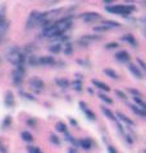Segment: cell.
Masks as SVG:
<instances>
[{
    "label": "cell",
    "instance_id": "cb8c5ba5",
    "mask_svg": "<svg viewBox=\"0 0 146 153\" xmlns=\"http://www.w3.org/2000/svg\"><path fill=\"white\" fill-rule=\"evenodd\" d=\"M135 102H136V103H138V105H141V108H144V110L146 108L145 103H144L142 101H141V98H140V97H135Z\"/></svg>",
    "mask_w": 146,
    "mask_h": 153
},
{
    "label": "cell",
    "instance_id": "5bb4252c",
    "mask_svg": "<svg viewBox=\"0 0 146 153\" xmlns=\"http://www.w3.org/2000/svg\"><path fill=\"white\" fill-rule=\"evenodd\" d=\"M22 139L23 140H26V142H32L33 140V137H32V134L31 133H28V131H22Z\"/></svg>",
    "mask_w": 146,
    "mask_h": 153
},
{
    "label": "cell",
    "instance_id": "d4e9b609",
    "mask_svg": "<svg viewBox=\"0 0 146 153\" xmlns=\"http://www.w3.org/2000/svg\"><path fill=\"white\" fill-rule=\"evenodd\" d=\"M73 88L77 89V91H81V89H82V88H81V82H80V80H76V82L73 83Z\"/></svg>",
    "mask_w": 146,
    "mask_h": 153
},
{
    "label": "cell",
    "instance_id": "d6a6232c",
    "mask_svg": "<svg viewBox=\"0 0 146 153\" xmlns=\"http://www.w3.org/2000/svg\"><path fill=\"white\" fill-rule=\"evenodd\" d=\"M108 149H109V153H117L115 148H114V147H111V146H109V147H108Z\"/></svg>",
    "mask_w": 146,
    "mask_h": 153
},
{
    "label": "cell",
    "instance_id": "7402d4cb",
    "mask_svg": "<svg viewBox=\"0 0 146 153\" xmlns=\"http://www.w3.org/2000/svg\"><path fill=\"white\" fill-rule=\"evenodd\" d=\"M60 50H62V47H60V45H59V44L53 45V46L50 47V51H51V52H55V54H56V52H59Z\"/></svg>",
    "mask_w": 146,
    "mask_h": 153
},
{
    "label": "cell",
    "instance_id": "2e32d148",
    "mask_svg": "<svg viewBox=\"0 0 146 153\" xmlns=\"http://www.w3.org/2000/svg\"><path fill=\"white\" fill-rule=\"evenodd\" d=\"M56 130L58 131H62V133H67V126H65V124L63 123V121H59V123H56Z\"/></svg>",
    "mask_w": 146,
    "mask_h": 153
},
{
    "label": "cell",
    "instance_id": "1f68e13d",
    "mask_svg": "<svg viewBox=\"0 0 146 153\" xmlns=\"http://www.w3.org/2000/svg\"><path fill=\"white\" fill-rule=\"evenodd\" d=\"M115 94H117V96H119L120 98H126V94H124L123 92H120V91H115Z\"/></svg>",
    "mask_w": 146,
    "mask_h": 153
},
{
    "label": "cell",
    "instance_id": "277c9868",
    "mask_svg": "<svg viewBox=\"0 0 146 153\" xmlns=\"http://www.w3.org/2000/svg\"><path fill=\"white\" fill-rule=\"evenodd\" d=\"M53 64H55V59L53 56L38 57V65H53Z\"/></svg>",
    "mask_w": 146,
    "mask_h": 153
},
{
    "label": "cell",
    "instance_id": "4316f807",
    "mask_svg": "<svg viewBox=\"0 0 146 153\" xmlns=\"http://www.w3.org/2000/svg\"><path fill=\"white\" fill-rule=\"evenodd\" d=\"M28 151H30L31 153H41V151L36 147H28Z\"/></svg>",
    "mask_w": 146,
    "mask_h": 153
},
{
    "label": "cell",
    "instance_id": "8fae6325",
    "mask_svg": "<svg viewBox=\"0 0 146 153\" xmlns=\"http://www.w3.org/2000/svg\"><path fill=\"white\" fill-rule=\"evenodd\" d=\"M122 40L126 41V42H129L132 46H136V40H135V37L132 35H124L123 37H122Z\"/></svg>",
    "mask_w": 146,
    "mask_h": 153
},
{
    "label": "cell",
    "instance_id": "44dd1931",
    "mask_svg": "<svg viewBox=\"0 0 146 153\" xmlns=\"http://www.w3.org/2000/svg\"><path fill=\"white\" fill-rule=\"evenodd\" d=\"M99 98H100V100H103V101H105L106 103H113V101H111V100L108 97V96H105V94H103V93H100V94H99Z\"/></svg>",
    "mask_w": 146,
    "mask_h": 153
},
{
    "label": "cell",
    "instance_id": "52a82bcc",
    "mask_svg": "<svg viewBox=\"0 0 146 153\" xmlns=\"http://www.w3.org/2000/svg\"><path fill=\"white\" fill-rule=\"evenodd\" d=\"M30 84L32 85V87H36V88H38V89L44 88V82H42L41 79H38V78H32V79H30Z\"/></svg>",
    "mask_w": 146,
    "mask_h": 153
},
{
    "label": "cell",
    "instance_id": "6da1fadb",
    "mask_svg": "<svg viewBox=\"0 0 146 153\" xmlns=\"http://www.w3.org/2000/svg\"><path fill=\"white\" fill-rule=\"evenodd\" d=\"M46 18V13H38V12H32L28 17V21H27V30L35 27L38 23H41L44 19Z\"/></svg>",
    "mask_w": 146,
    "mask_h": 153
},
{
    "label": "cell",
    "instance_id": "603a6c76",
    "mask_svg": "<svg viewBox=\"0 0 146 153\" xmlns=\"http://www.w3.org/2000/svg\"><path fill=\"white\" fill-rule=\"evenodd\" d=\"M30 64H31V65H38V57H37V56H31Z\"/></svg>",
    "mask_w": 146,
    "mask_h": 153
},
{
    "label": "cell",
    "instance_id": "484cf974",
    "mask_svg": "<svg viewBox=\"0 0 146 153\" xmlns=\"http://www.w3.org/2000/svg\"><path fill=\"white\" fill-rule=\"evenodd\" d=\"M64 52H65V54H71V52H72V45L67 44V45L64 46Z\"/></svg>",
    "mask_w": 146,
    "mask_h": 153
},
{
    "label": "cell",
    "instance_id": "8d00e7d4",
    "mask_svg": "<svg viewBox=\"0 0 146 153\" xmlns=\"http://www.w3.org/2000/svg\"><path fill=\"white\" fill-rule=\"evenodd\" d=\"M71 124H72V125H77V123H76V120H72V119H71Z\"/></svg>",
    "mask_w": 146,
    "mask_h": 153
},
{
    "label": "cell",
    "instance_id": "ffe728a7",
    "mask_svg": "<svg viewBox=\"0 0 146 153\" xmlns=\"http://www.w3.org/2000/svg\"><path fill=\"white\" fill-rule=\"evenodd\" d=\"M104 73L108 76H110V78H115V79L118 78V74H117L114 70H111V69H104Z\"/></svg>",
    "mask_w": 146,
    "mask_h": 153
},
{
    "label": "cell",
    "instance_id": "e0dca14e",
    "mask_svg": "<svg viewBox=\"0 0 146 153\" xmlns=\"http://www.w3.org/2000/svg\"><path fill=\"white\" fill-rule=\"evenodd\" d=\"M101 111H103V112H104V114H105L109 119H111V120H115V119H117V117L114 116V114L111 112L109 108H106V107H101Z\"/></svg>",
    "mask_w": 146,
    "mask_h": 153
},
{
    "label": "cell",
    "instance_id": "e575fe53",
    "mask_svg": "<svg viewBox=\"0 0 146 153\" xmlns=\"http://www.w3.org/2000/svg\"><path fill=\"white\" fill-rule=\"evenodd\" d=\"M3 22H4V16H2V14H0V25H2Z\"/></svg>",
    "mask_w": 146,
    "mask_h": 153
},
{
    "label": "cell",
    "instance_id": "d6986e66",
    "mask_svg": "<svg viewBox=\"0 0 146 153\" xmlns=\"http://www.w3.org/2000/svg\"><path fill=\"white\" fill-rule=\"evenodd\" d=\"M5 103H7V106H13V105H14V101H13V94H12L11 92H8V93H7Z\"/></svg>",
    "mask_w": 146,
    "mask_h": 153
},
{
    "label": "cell",
    "instance_id": "f546056e",
    "mask_svg": "<svg viewBox=\"0 0 146 153\" xmlns=\"http://www.w3.org/2000/svg\"><path fill=\"white\" fill-rule=\"evenodd\" d=\"M50 140H51V142H54L55 144H59V139H58V137H56V135H50Z\"/></svg>",
    "mask_w": 146,
    "mask_h": 153
},
{
    "label": "cell",
    "instance_id": "7a4b0ae2",
    "mask_svg": "<svg viewBox=\"0 0 146 153\" xmlns=\"http://www.w3.org/2000/svg\"><path fill=\"white\" fill-rule=\"evenodd\" d=\"M106 10L110 12V13H114V14H119V16H129L131 12L133 10L132 7H128V5H111V7H106Z\"/></svg>",
    "mask_w": 146,
    "mask_h": 153
},
{
    "label": "cell",
    "instance_id": "ba28073f",
    "mask_svg": "<svg viewBox=\"0 0 146 153\" xmlns=\"http://www.w3.org/2000/svg\"><path fill=\"white\" fill-rule=\"evenodd\" d=\"M78 144H80L82 148H84V149H90L92 143H91V140H90V139H81Z\"/></svg>",
    "mask_w": 146,
    "mask_h": 153
},
{
    "label": "cell",
    "instance_id": "7c38bea8",
    "mask_svg": "<svg viewBox=\"0 0 146 153\" xmlns=\"http://www.w3.org/2000/svg\"><path fill=\"white\" fill-rule=\"evenodd\" d=\"M131 107V110H132V111L135 112V114H137V115H140V116H145V115H146V112H145V110L142 108V110H140L137 106H133V105H132V106H129Z\"/></svg>",
    "mask_w": 146,
    "mask_h": 153
},
{
    "label": "cell",
    "instance_id": "f1b7e54d",
    "mask_svg": "<svg viewBox=\"0 0 146 153\" xmlns=\"http://www.w3.org/2000/svg\"><path fill=\"white\" fill-rule=\"evenodd\" d=\"M128 91H129V92H131V93H132V94H135V96H137V97H141V93L138 92V91H137V89H132V88H129Z\"/></svg>",
    "mask_w": 146,
    "mask_h": 153
},
{
    "label": "cell",
    "instance_id": "8992f818",
    "mask_svg": "<svg viewBox=\"0 0 146 153\" xmlns=\"http://www.w3.org/2000/svg\"><path fill=\"white\" fill-rule=\"evenodd\" d=\"M128 69L131 70V73H132L135 76H137L138 79H141V78H142V73H141V71H140V69H138V68H137V66H136V65H133V64H129V65H128Z\"/></svg>",
    "mask_w": 146,
    "mask_h": 153
},
{
    "label": "cell",
    "instance_id": "9a60e30c",
    "mask_svg": "<svg viewBox=\"0 0 146 153\" xmlns=\"http://www.w3.org/2000/svg\"><path fill=\"white\" fill-rule=\"evenodd\" d=\"M118 117L122 121H124L126 124H128V125H135V123H133L132 120H131V119H128L127 116H124L123 114H120V112H119V114H118Z\"/></svg>",
    "mask_w": 146,
    "mask_h": 153
},
{
    "label": "cell",
    "instance_id": "83f0119b",
    "mask_svg": "<svg viewBox=\"0 0 146 153\" xmlns=\"http://www.w3.org/2000/svg\"><path fill=\"white\" fill-rule=\"evenodd\" d=\"M105 47H106V49H117V47H118V44H115V42H111V44H108Z\"/></svg>",
    "mask_w": 146,
    "mask_h": 153
},
{
    "label": "cell",
    "instance_id": "5b68a950",
    "mask_svg": "<svg viewBox=\"0 0 146 153\" xmlns=\"http://www.w3.org/2000/svg\"><path fill=\"white\" fill-rule=\"evenodd\" d=\"M115 59H118L119 61H128L129 60V55L127 51H119L115 54Z\"/></svg>",
    "mask_w": 146,
    "mask_h": 153
},
{
    "label": "cell",
    "instance_id": "4dcf8cb0",
    "mask_svg": "<svg viewBox=\"0 0 146 153\" xmlns=\"http://www.w3.org/2000/svg\"><path fill=\"white\" fill-rule=\"evenodd\" d=\"M94 30H95V31H99V32H101V31H106V30H108V27H105V26H101V27H95Z\"/></svg>",
    "mask_w": 146,
    "mask_h": 153
},
{
    "label": "cell",
    "instance_id": "9c48e42d",
    "mask_svg": "<svg viewBox=\"0 0 146 153\" xmlns=\"http://www.w3.org/2000/svg\"><path fill=\"white\" fill-rule=\"evenodd\" d=\"M80 106H81V108L85 111V114L87 115V116H89V119H91V120H94V119L96 117V116H95V114H92V112L90 111V110H87V108H86V106L84 105V102H80Z\"/></svg>",
    "mask_w": 146,
    "mask_h": 153
},
{
    "label": "cell",
    "instance_id": "3957f363",
    "mask_svg": "<svg viewBox=\"0 0 146 153\" xmlns=\"http://www.w3.org/2000/svg\"><path fill=\"white\" fill-rule=\"evenodd\" d=\"M81 18L84 19L85 22H92V21H97V19H100V14H99V13L90 12V13L82 14V16H81Z\"/></svg>",
    "mask_w": 146,
    "mask_h": 153
},
{
    "label": "cell",
    "instance_id": "ac0fdd59",
    "mask_svg": "<svg viewBox=\"0 0 146 153\" xmlns=\"http://www.w3.org/2000/svg\"><path fill=\"white\" fill-rule=\"evenodd\" d=\"M104 26L108 28H114V27H119L120 25L118 22H113V21H104Z\"/></svg>",
    "mask_w": 146,
    "mask_h": 153
},
{
    "label": "cell",
    "instance_id": "30bf717a",
    "mask_svg": "<svg viewBox=\"0 0 146 153\" xmlns=\"http://www.w3.org/2000/svg\"><path fill=\"white\" fill-rule=\"evenodd\" d=\"M55 83L59 85V87H62V88H67L68 85H69V82H68L67 79H62V78H56Z\"/></svg>",
    "mask_w": 146,
    "mask_h": 153
},
{
    "label": "cell",
    "instance_id": "d590c367",
    "mask_svg": "<svg viewBox=\"0 0 146 153\" xmlns=\"http://www.w3.org/2000/svg\"><path fill=\"white\" fill-rule=\"evenodd\" d=\"M104 1H105L106 4H109V3H113V1H115V0H104Z\"/></svg>",
    "mask_w": 146,
    "mask_h": 153
},
{
    "label": "cell",
    "instance_id": "836d02e7",
    "mask_svg": "<svg viewBox=\"0 0 146 153\" xmlns=\"http://www.w3.org/2000/svg\"><path fill=\"white\" fill-rule=\"evenodd\" d=\"M137 61H138V64L141 65V68H142V69H146V66H145V64H144V61H142V60H140V59H138Z\"/></svg>",
    "mask_w": 146,
    "mask_h": 153
},
{
    "label": "cell",
    "instance_id": "4fadbf2b",
    "mask_svg": "<svg viewBox=\"0 0 146 153\" xmlns=\"http://www.w3.org/2000/svg\"><path fill=\"white\" fill-rule=\"evenodd\" d=\"M92 83H94L97 88H100V89H104V91H109V87L106 84H104V83H101V82H99V80H95V79H92Z\"/></svg>",
    "mask_w": 146,
    "mask_h": 153
}]
</instances>
